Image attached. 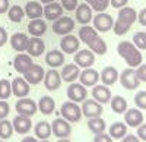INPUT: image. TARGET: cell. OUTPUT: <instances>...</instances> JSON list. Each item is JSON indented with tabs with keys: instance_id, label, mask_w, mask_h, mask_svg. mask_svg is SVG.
Segmentation results:
<instances>
[{
	"instance_id": "cell-5",
	"label": "cell",
	"mask_w": 146,
	"mask_h": 142,
	"mask_svg": "<svg viewBox=\"0 0 146 142\" xmlns=\"http://www.w3.org/2000/svg\"><path fill=\"white\" fill-rule=\"evenodd\" d=\"M22 75H23V79H25L29 85H38V84H41L42 79H44L45 70H44L42 66L34 63V65L27 70V72L22 73Z\"/></svg>"
},
{
	"instance_id": "cell-42",
	"label": "cell",
	"mask_w": 146,
	"mask_h": 142,
	"mask_svg": "<svg viewBox=\"0 0 146 142\" xmlns=\"http://www.w3.org/2000/svg\"><path fill=\"white\" fill-rule=\"evenodd\" d=\"M130 27H131V25H127V23L120 22V21L117 19V22H114V25H113V31H114L117 35H124V34L130 29Z\"/></svg>"
},
{
	"instance_id": "cell-4",
	"label": "cell",
	"mask_w": 146,
	"mask_h": 142,
	"mask_svg": "<svg viewBox=\"0 0 146 142\" xmlns=\"http://www.w3.org/2000/svg\"><path fill=\"white\" fill-rule=\"evenodd\" d=\"M53 32L63 37V35H67V34H72V31L75 29V21L69 16H60L58 19L53 21Z\"/></svg>"
},
{
	"instance_id": "cell-48",
	"label": "cell",
	"mask_w": 146,
	"mask_h": 142,
	"mask_svg": "<svg viewBox=\"0 0 146 142\" xmlns=\"http://www.w3.org/2000/svg\"><path fill=\"white\" fill-rule=\"evenodd\" d=\"M137 138L146 142V123H142L140 126H137Z\"/></svg>"
},
{
	"instance_id": "cell-24",
	"label": "cell",
	"mask_w": 146,
	"mask_h": 142,
	"mask_svg": "<svg viewBox=\"0 0 146 142\" xmlns=\"http://www.w3.org/2000/svg\"><path fill=\"white\" fill-rule=\"evenodd\" d=\"M28 38L23 32H16L10 37V45L12 49L18 53H25L27 51V45H28Z\"/></svg>"
},
{
	"instance_id": "cell-23",
	"label": "cell",
	"mask_w": 146,
	"mask_h": 142,
	"mask_svg": "<svg viewBox=\"0 0 146 142\" xmlns=\"http://www.w3.org/2000/svg\"><path fill=\"white\" fill-rule=\"evenodd\" d=\"M92 97L95 101H98L101 104H107L111 100V91L107 85H94V89H92Z\"/></svg>"
},
{
	"instance_id": "cell-32",
	"label": "cell",
	"mask_w": 146,
	"mask_h": 142,
	"mask_svg": "<svg viewBox=\"0 0 146 142\" xmlns=\"http://www.w3.org/2000/svg\"><path fill=\"white\" fill-rule=\"evenodd\" d=\"M34 132H35V136L38 139H48L53 132H51V125L48 122H38L34 127Z\"/></svg>"
},
{
	"instance_id": "cell-3",
	"label": "cell",
	"mask_w": 146,
	"mask_h": 142,
	"mask_svg": "<svg viewBox=\"0 0 146 142\" xmlns=\"http://www.w3.org/2000/svg\"><path fill=\"white\" fill-rule=\"evenodd\" d=\"M118 79H120V84L123 85V88H126V89H129V91L136 89V88L140 85V81H139V78H137V75H136L135 67H127V69H124L123 72L120 73Z\"/></svg>"
},
{
	"instance_id": "cell-60",
	"label": "cell",
	"mask_w": 146,
	"mask_h": 142,
	"mask_svg": "<svg viewBox=\"0 0 146 142\" xmlns=\"http://www.w3.org/2000/svg\"><path fill=\"white\" fill-rule=\"evenodd\" d=\"M145 34H146V31H145Z\"/></svg>"
},
{
	"instance_id": "cell-46",
	"label": "cell",
	"mask_w": 146,
	"mask_h": 142,
	"mask_svg": "<svg viewBox=\"0 0 146 142\" xmlns=\"http://www.w3.org/2000/svg\"><path fill=\"white\" fill-rule=\"evenodd\" d=\"M136 75H137V78H139L140 82H146V63L137 66V69H136Z\"/></svg>"
},
{
	"instance_id": "cell-2",
	"label": "cell",
	"mask_w": 146,
	"mask_h": 142,
	"mask_svg": "<svg viewBox=\"0 0 146 142\" xmlns=\"http://www.w3.org/2000/svg\"><path fill=\"white\" fill-rule=\"evenodd\" d=\"M60 114L64 120H67L69 123H78L82 119V110H80V105H78V103H73V101H66L62 104L60 107Z\"/></svg>"
},
{
	"instance_id": "cell-9",
	"label": "cell",
	"mask_w": 146,
	"mask_h": 142,
	"mask_svg": "<svg viewBox=\"0 0 146 142\" xmlns=\"http://www.w3.org/2000/svg\"><path fill=\"white\" fill-rule=\"evenodd\" d=\"M79 45H80V40L72 34L63 35L62 40H60V49L64 54H75L79 50Z\"/></svg>"
},
{
	"instance_id": "cell-41",
	"label": "cell",
	"mask_w": 146,
	"mask_h": 142,
	"mask_svg": "<svg viewBox=\"0 0 146 142\" xmlns=\"http://www.w3.org/2000/svg\"><path fill=\"white\" fill-rule=\"evenodd\" d=\"M135 104L140 110H146V91H140L135 95Z\"/></svg>"
},
{
	"instance_id": "cell-22",
	"label": "cell",
	"mask_w": 146,
	"mask_h": 142,
	"mask_svg": "<svg viewBox=\"0 0 146 142\" xmlns=\"http://www.w3.org/2000/svg\"><path fill=\"white\" fill-rule=\"evenodd\" d=\"M124 123L130 127H137L143 123V114L140 109H127L124 113Z\"/></svg>"
},
{
	"instance_id": "cell-16",
	"label": "cell",
	"mask_w": 146,
	"mask_h": 142,
	"mask_svg": "<svg viewBox=\"0 0 146 142\" xmlns=\"http://www.w3.org/2000/svg\"><path fill=\"white\" fill-rule=\"evenodd\" d=\"M10 85H12V94L18 98H23L29 94V84L22 76L15 78L10 82Z\"/></svg>"
},
{
	"instance_id": "cell-38",
	"label": "cell",
	"mask_w": 146,
	"mask_h": 142,
	"mask_svg": "<svg viewBox=\"0 0 146 142\" xmlns=\"http://www.w3.org/2000/svg\"><path fill=\"white\" fill-rule=\"evenodd\" d=\"M13 133V126L12 122L7 119H2L0 120V139H9Z\"/></svg>"
},
{
	"instance_id": "cell-49",
	"label": "cell",
	"mask_w": 146,
	"mask_h": 142,
	"mask_svg": "<svg viewBox=\"0 0 146 142\" xmlns=\"http://www.w3.org/2000/svg\"><path fill=\"white\" fill-rule=\"evenodd\" d=\"M129 0H110V5H111L115 9H121V7H124L127 5Z\"/></svg>"
},
{
	"instance_id": "cell-39",
	"label": "cell",
	"mask_w": 146,
	"mask_h": 142,
	"mask_svg": "<svg viewBox=\"0 0 146 142\" xmlns=\"http://www.w3.org/2000/svg\"><path fill=\"white\" fill-rule=\"evenodd\" d=\"M12 95V85L10 81L0 79V100H7Z\"/></svg>"
},
{
	"instance_id": "cell-44",
	"label": "cell",
	"mask_w": 146,
	"mask_h": 142,
	"mask_svg": "<svg viewBox=\"0 0 146 142\" xmlns=\"http://www.w3.org/2000/svg\"><path fill=\"white\" fill-rule=\"evenodd\" d=\"M10 113V105L6 103V100H0V120L6 119Z\"/></svg>"
},
{
	"instance_id": "cell-13",
	"label": "cell",
	"mask_w": 146,
	"mask_h": 142,
	"mask_svg": "<svg viewBox=\"0 0 146 142\" xmlns=\"http://www.w3.org/2000/svg\"><path fill=\"white\" fill-rule=\"evenodd\" d=\"M75 63L82 67V69H86L91 67L95 63V54L89 50V49H83V50H78L75 53Z\"/></svg>"
},
{
	"instance_id": "cell-33",
	"label": "cell",
	"mask_w": 146,
	"mask_h": 142,
	"mask_svg": "<svg viewBox=\"0 0 146 142\" xmlns=\"http://www.w3.org/2000/svg\"><path fill=\"white\" fill-rule=\"evenodd\" d=\"M95 37H98V31H96L94 27L83 25V27L79 29V35H78V38H79L80 41H83L85 44L91 43Z\"/></svg>"
},
{
	"instance_id": "cell-27",
	"label": "cell",
	"mask_w": 146,
	"mask_h": 142,
	"mask_svg": "<svg viewBox=\"0 0 146 142\" xmlns=\"http://www.w3.org/2000/svg\"><path fill=\"white\" fill-rule=\"evenodd\" d=\"M100 79L104 85L110 87V85H114L117 79H118V72H117V69L114 66H107L102 69V72L100 75Z\"/></svg>"
},
{
	"instance_id": "cell-54",
	"label": "cell",
	"mask_w": 146,
	"mask_h": 142,
	"mask_svg": "<svg viewBox=\"0 0 146 142\" xmlns=\"http://www.w3.org/2000/svg\"><path fill=\"white\" fill-rule=\"evenodd\" d=\"M21 142H38V141H36L34 136H27V138H23Z\"/></svg>"
},
{
	"instance_id": "cell-37",
	"label": "cell",
	"mask_w": 146,
	"mask_h": 142,
	"mask_svg": "<svg viewBox=\"0 0 146 142\" xmlns=\"http://www.w3.org/2000/svg\"><path fill=\"white\" fill-rule=\"evenodd\" d=\"M7 16H9V21L18 23V22H21L23 19V16H25V10H23L19 5H13V6L9 7Z\"/></svg>"
},
{
	"instance_id": "cell-26",
	"label": "cell",
	"mask_w": 146,
	"mask_h": 142,
	"mask_svg": "<svg viewBox=\"0 0 146 142\" xmlns=\"http://www.w3.org/2000/svg\"><path fill=\"white\" fill-rule=\"evenodd\" d=\"M47 31V23L44 19L36 18V19H31L28 23V32L32 37H42Z\"/></svg>"
},
{
	"instance_id": "cell-50",
	"label": "cell",
	"mask_w": 146,
	"mask_h": 142,
	"mask_svg": "<svg viewBox=\"0 0 146 142\" xmlns=\"http://www.w3.org/2000/svg\"><path fill=\"white\" fill-rule=\"evenodd\" d=\"M6 43H7V31L3 27H0V47H3Z\"/></svg>"
},
{
	"instance_id": "cell-45",
	"label": "cell",
	"mask_w": 146,
	"mask_h": 142,
	"mask_svg": "<svg viewBox=\"0 0 146 142\" xmlns=\"http://www.w3.org/2000/svg\"><path fill=\"white\" fill-rule=\"evenodd\" d=\"M62 7L63 9H66V10H69V12H72V10H75L76 7H78V5H79V0H62Z\"/></svg>"
},
{
	"instance_id": "cell-35",
	"label": "cell",
	"mask_w": 146,
	"mask_h": 142,
	"mask_svg": "<svg viewBox=\"0 0 146 142\" xmlns=\"http://www.w3.org/2000/svg\"><path fill=\"white\" fill-rule=\"evenodd\" d=\"M110 103H111V109L114 113L117 114H124L126 110H127V101L124 97H121V95H115L113 97L111 100H110Z\"/></svg>"
},
{
	"instance_id": "cell-1",
	"label": "cell",
	"mask_w": 146,
	"mask_h": 142,
	"mask_svg": "<svg viewBox=\"0 0 146 142\" xmlns=\"http://www.w3.org/2000/svg\"><path fill=\"white\" fill-rule=\"evenodd\" d=\"M117 53L123 60L129 65V67H137L142 65V53L137 47L130 41H121L117 45Z\"/></svg>"
},
{
	"instance_id": "cell-56",
	"label": "cell",
	"mask_w": 146,
	"mask_h": 142,
	"mask_svg": "<svg viewBox=\"0 0 146 142\" xmlns=\"http://www.w3.org/2000/svg\"><path fill=\"white\" fill-rule=\"evenodd\" d=\"M57 142H72L70 139H67V138H62V139H58Z\"/></svg>"
},
{
	"instance_id": "cell-21",
	"label": "cell",
	"mask_w": 146,
	"mask_h": 142,
	"mask_svg": "<svg viewBox=\"0 0 146 142\" xmlns=\"http://www.w3.org/2000/svg\"><path fill=\"white\" fill-rule=\"evenodd\" d=\"M80 75V67L76 65V63H69V65H64L62 72H60V76H62V81L64 82H75Z\"/></svg>"
},
{
	"instance_id": "cell-43",
	"label": "cell",
	"mask_w": 146,
	"mask_h": 142,
	"mask_svg": "<svg viewBox=\"0 0 146 142\" xmlns=\"http://www.w3.org/2000/svg\"><path fill=\"white\" fill-rule=\"evenodd\" d=\"M91 7H92V10H95V12H105L107 10V7L110 6V0H95V2L92 3V5H89Z\"/></svg>"
},
{
	"instance_id": "cell-10",
	"label": "cell",
	"mask_w": 146,
	"mask_h": 142,
	"mask_svg": "<svg viewBox=\"0 0 146 142\" xmlns=\"http://www.w3.org/2000/svg\"><path fill=\"white\" fill-rule=\"evenodd\" d=\"M82 114L85 117H88V119H91V117H100L102 114V104L98 103V101H95L94 98L92 100H85L83 104H82Z\"/></svg>"
},
{
	"instance_id": "cell-17",
	"label": "cell",
	"mask_w": 146,
	"mask_h": 142,
	"mask_svg": "<svg viewBox=\"0 0 146 142\" xmlns=\"http://www.w3.org/2000/svg\"><path fill=\"white\" fill-rule=\"evenodd\" d=\"M12 126H13V131L19 135H25L31 131L32 127V122H31V117L28 116H22V114H18L15 119H13V123H12Z\"/></svg>"
},
{
	"instance_id": "cell-30",
	"label": "cell",
	"mask_w": 146,
	"mask_h": 142,
	"mask_svg": "<svg viewBox=\"0 0 146 142\" xmlns=\"http://www.w3.org/2000/svg\"><path fill=\"white\" fill-rule=\"evenodd\" d=\"M56 109V103H54V98L50 97V95H44L40 98L38 101V110L44 114V116H48L51 114Z\"/></svg>"
},
{
	"instance_id": "cell-12",
	"label": "cell",
	"mask_w": 146,
	"mask_h": 142,
	"mask_svg": "<svg viewBox=\"0 0 146 142\" xmlns=\"http://www.w3.org/2000/svg\"><path fill=\"white\" fill-rule=\"evenodd\" d=\"M51 132L54 136H57L58 139L62 138H69L72 135V126L67 120H64L63 117L62 119H56L51 123Z\"/></svg>"
},
{
	"instance_id": "cell-57",
	"label": "cell",
	"mask_w": 146,
	"mask_h": 142,
	"mask_svg": "<svg viewBox=\"0 0 146 142\" xmlns=\"http://www.w3.org/2000/svg\"><path fill=\"white\" fill-rule=\"evenodd\" d=\"M85 2H86V3H88V5H92V3H94V2H95V0H85Z\"/></svg>"
},
{
	"instance_id": "cell-19",
	"label": "cell",
	"mask_w": 146,
	"mask_h": 142,
	"mask_svg": "<svg viewBox=\"0 0 146 142\" xmlns=\"http://www.w3.org/2000/svg\"><path fill=\"white\" fill-rule=\"evenodd\" d=\"M32 65H34L32 57L29 54H25V53H18L16 57L13 59V67H15L16 72H19L21 75L25 73Z\"/></svg>"
},
{
	"instance_id": "cell-14",
	"label": "cell",
	"mask_w": 146,
	"mask_h": 142,
	"mask_svg": "<svg viewBox=\"0 0 146 142\" xmlns=\"http://www.w3.org/2000/svg\"><path fill=\"white\" fill-rule=\"evenodd\" d=\"M75 15H76V21L80 25H88L94 18V10L88 3H82L78 5V7L75 9Z\"/></svg>"
},
{
	"instance_id": "cell-31",
	"label": "cell",
	"mask_w": 146,
	"mask_h": 142,
	"mask_svg": "<svg viewBox=\"0 0 146 142\" xmlns=\"http://www.w3.org/2000/svg\"><path fill=\"white\" fill-rule=\"evenodd\" d=\"M42 10L44 7L40 2H28L25 6V15L29 19H36L42 16Z\"/></svg>"
},
{
	"instance_id": "cell-52",
	"label": "cell",
	"mask_w": 146,
	"mask_h": 142,
	"mask_svg": "<svg viewBox=\"0 0 146 142\" xmlns=\"http://www.w3.org/2000/svg\"><path fill=\"white\" fill-rule=\"evenodd\" d=\"M137 21L140 22V25H143V27H146V7L145 9H142L139 13H137Z\"/></svg>"
},
{
	"instance_id": "cell-59",
	"label": "cell",
	"mask_w": 146,
	"mask_h": 142,
	"mask_svg": "<svg viewBox=\"0 0 146 142\" xmlns=\"http://www.w3.org/2000/svg\"><path fill=\"white\" fill-rule=\"evenodd\" d=\"M0 142H5V141H3V139H0Z\"/></svg>"
},
{
	"instance_id": "cell-7",
	"label": "cell",
	"mask_w": 146,
	"mask_h": 142,
	"mask_svg": "<svg viewBox=\"0 0 146 142\" xmlns=\"http://www.w3.org/2000/svg\"><path fill=\"white\" fill-rule=\"evenodd\" d=\"M36 109H38V105H36V103L28 97H23V98H19L16 105H15V110L18 114H22V116H34L36 113Z\"/></svg>"
},
{
	"instance_id": "cell-18",
	"label": "cell",
	"mask_w": 146,
	"mask_h": 142,
	"mask_svg": "<svg viewBox=\"0 0 146 142\" xmlns=\"http://www.w3.org/2000/svg\"><path fill=\"white\" fill-rule=\"evenodd\" d=\"M78 79L80 81V84L83 87H94V85L98 84L100 73L96 72L95 69H92V67H86V69H83L82 72H80V75H79Z\"/></svg>"
},
{
	"instance_id": "cell-34",
	"label": "cell",
	"mask_w": 146,
	"mask_h": 142,
	"mask_svg": "<svg viewBox=\"0 0 146 142\" xmlns=\"http://www.w3.org/2000/svg\"><path fill=\"white\" fill-rule=\"evenodd\" d=\"M88 47H89V50L94 53V54H98V56H102V54H105L107 53V44H105V41L100 37H95L91 43H88L86 44Z\"/></svg>"
},
{
	"instance_id": "cell-40",
	"label": "cell",
	"mask_w": 146,
	"mask_h": 142,
	"mask_svg": "<svg viewBox=\"0 0 146 142\" xmlns=\"http://www.w3.org/2000/svg\"><path fill=\"white\" fill-rule=\"evenodd\" d=\"M133 44L139 50H146V34L145 32H136L133 37Z\"/></svg>"
},
{
	"instance_id": "cell-47",
	"label": "cell",
	"mask_w": 146,
	"mask_h": 142,
	"mask_svg": "<svg viewBox=\"0 0 146 142\" xmlns=\"http://www.w3.org/2000/svg\"><path fill=\"white\" fill-rule=\"evenodd\" d=\"M94 142H113V138L110 135H107L105 132H102V133H96L95 135Z\"/></svg>"
},
{
	"instance_id": "cell-29",
	"label": "cell",
	"mask_w": 146,
	"mask_h": 142,
	"mask_svg": "<svg viewBox=\"0 0 146 142\" xmlns=\"http://www.w3.org/2000/svg\"><path fill=\"white\" fill-rule=\"evenodd\" d=\"M108 135L113 139H123L127 135V125L123 122H115L110 126L108 129Z\"/></svg>"
},
{
	"instance_id": "cell-28",
	"label": "cell",
	"mask_w": 146,
	"mask_h": 142,
	"mask_svg": "<svg viewBox=\"0 0 146 142\" xmlns=\"http://www.w3.org/2000/svg\"><path fill=\"white\" fill-rule=\"evenodd\" d=\"M136 19H137V12L133 7L124 6L120 9V12H118V21L120 22H124L127 25H133L136 22Z\"/></svg>"
},
{
	"instance_id": "cell-20",
	"label": "cell",
	"mask_w": 146,
	"mask_h": 142,
	"mask_svg": "<svg viewBox=\"0 0 146 142\" xmlns=\"http://www.w3.org/2000/svg\"><path fill=\"white\" fill-rule=\"evenodd\" d=\"M63 7H62V5L60 3H57V2H51V3H47L45 5V7H44V10H42V16L47 19V21H56V19H58L60 16H63Z\"/></svg>"
},
{
	"instance_id": "cell-51",
	"label": "cell",
	"mask_w": 146,
	"mask_h": 142,
	"mask_svg": "<svg viewBox=\"0 0 146 142\" xmlns=\"http://www.w3.org/2000/svg\"><path fill=\"white\" fill-rule=\"evenodd\" d=\"M9 7H10V3H9V0H0V15H3V13H7Z\"/></svg>"
},
{
	"instance_id": "cell-55",
	"label": "cell",
	"mask_w": 146,
	"mask_h": 142,
	"mask_svg": "<svg viewBox=\"0 0 146 142\" xmlns=\"http://www.w3.org/2000/svg\"><path fill=\"white\" fill-rule=\"evenodd\" d=\"M41 3H44V5H47V3H51V2H56V0H40Z\"/></svg>"
},
{
	"instance_id": "cell-6",
	"label": "cell",
	"mask_w": 146,
	"mask_h": 142,
	"mask_svg": "<svg viewBox=\"0 0 146 142\" xmlns=\"http://www.w3.org/2000/svg\"><path fill=\"white\" fill-rule=\"evenodd\" d=\"M92 22H94V28L100 32H107L113 28L114 25V19L111 15L108 13H104V12H100L96 13L94 18H92Z\"/></svg>"
},
{
	"instance_id": "cell-58",
	"label": "cell",
	"mask_w": 146,
	"mask_h": 142,
	"mask_svg": "<svg viewBox=\"0 0 146 142\" xmlns=\"http://www.w3.org/2000/svg\"><path fill=\"white\" fill-rule=\"evenodd\" d=\"M38 142H50V141H47V139H41V141H38Z\"/></svg>"
},
{
	"instance_id": "cell-8",
	"label": "cell",
	"mask_w": 146,
	"mask_h": 142,
	"mask_svg": "<svg viewBox=\"0 0 146 142\" xmlns=\"http://www.w3.org/2000/svg\"><path fill=\"white\" fill-rule=\"evenodd\" d=\"M67 97L73 103H83L88 97L86 87H83L82 84H75L70 82V85L67 87Z\"/></svg>"
},
{
	"instance_id": "cell-25",
	"label": "cell",
	"mask_w": 146,
	"mask_h": 142,
	"mask_svg": "<svg viewBox=\"0 0 146 142\" xmlns=\"http://www.w3.org/2000/svg\"><path fill=\"white\" fill-rule=\"evenodd\" d=\"M45 63L50 66V67H53V69L60 67V66L64 63V53L57 50V49L50 50V51L45 54Z\"/></svg>"
},
{
	"instance_id": "cell-36",
	"label": "cell",
	"mask_w": 146,
	"mask_h": 142,
	"mask_svg": "<svg viewBox=\"0 0 146 142\" xmlns=\"http://www.w3.org/2000/svg\"><path fill=\"white\" fill-rule=\"evenodd\" d=\"M88 127H89V131L92 133H102L105 132V122L104 119H101V116L100 117H91V119L88 120Z\"/></svg>"
},
{
	"instance_id": "cell-53",
	"label": "cell",
	"mask_w": 146,
	"mask_h": 142,
	"mask_svg": "<svg viewBox=\"0 0 146 142\" xmlns=\"http://www.w3.org/2000/svg\"><path fill=\"white\" fill-rule=\"evenodd\" d=\"M121 142H140V139L135 135H126L123 139H121Z\"/></svg>"
},
{
	"instance_id": "cell-11",
	"label": "cell",
	"mask_w": 146,
	"mask_h": 142,
	"mask_svg": "<svg viewBox=\"0 0 146 142\" xmlns=\"http://www.w3.org/2000/svg\"><path fill=\"white\" fill-rule=\"evenodd\" d=\"M42 82H44L45 89H48V91H57L60 88V85H62V76H60V72L57 69L51 67L48 72H45Z\"/></svg>"
},
{
	"instance_id": "cell-15",
	"label": "cell",
	"mask_w": 146,
	"mask_h": 142,
	"mask_svg": "<svg viewBox=\"0 0 146 142\" xmlns=\"http://www.w3.org/2000/svg\"><path fill=\"white\" fill-rule=\"evenodd\" d=\"M45 51V43L41 37H31L28 38V45H27V53L31 57H38Z\"/></svg>"
}]
</instances>
